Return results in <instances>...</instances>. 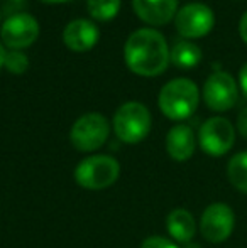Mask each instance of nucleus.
<instances>
[{
  "label": "nucleus",
  "mask_w": 247,
  "mask_h": 248,
  "mask_svg": "<svg viewBox=\"0 0 247 248\" xmlns=\"http://www.w3.org/2000/svg\"><path fill=\"white\" fill-rule=\"evenodd\" d=\"M124 59L134 75L152 78L169 64V47L159 31L142 27L132 32L124 46Z\"/></svg>",
  "instance_id": "nucleus-1"
},
{
  "label": "nucleus",
  "mask_w": 247,
  "mask_h": 248,
  "mask_svg": "<svg viewBox=\"0 0 247 248\" xmlns=\"http://www.w3.org/2000/svg\"><path fill=\"white\" fill-rule=\"evenodd\" d=\"M200 101L198 86L188 78H176L161 88L158 96L159 110L169 120H186L195 113Z\"/></svg>",
  "instance_id": "nucleus-2"
},
{
  "label": "nucleus",
  "mask_w": 247,
  "mask_h": 248,
  "mask_svg": "<svg viewBox=\"0 0 247 248\" xmlns=\"http://www.w3.org/2000/svg\"><path fill=\"white\" fill-rule=\"evenodd\" d=\"M114 132L124 144H139L151 132V113L141 101L120 105L114 115Z\"/></svg>",
  "instance_id": "nucleus-3"
},
{
  "label": "nucleus",
  "mask_w": 247,
  "mask_h": 248,
  "mask_svg": "<svg viewBox=\"0 0 247 248\" xmlns=\"http://www.w3.org/2000/svg\"><path fill=\"white\" fill-rule=\"evenodd\" d=\"M120 174V164L110 155H90L83 159L75 169L78 186L90 191H102L112 186Z\"/></svg>",
  "instance_id": "nucleus-4"
},
{
  "label": "nucleus",
  "mask_w": 247,
  "mask_h": 248,
  "mask_svg": "<svg viewBox=\"0 0 247 248\" xmlns=\"http://www.w3.org/2000/svg\"><path fill=\"white\" fill-rule=\"evenodd\" d=\"M110 134V125L102 113H85L73 124L69 132V140L73 147L80 152L99 150L107 142Z\"/></svg>",
  "instance_id": "nucleus-5"
},
{
  "label": "nucleus",
  "mask_w": 247,
  "mask_h": 248,
  "mask_svg": "<svg viewBox=\"0 0 247 248\" xmlns=\"http://www.w3.org/2000/svg\"><path fill=\"white\" fill-rule=\"evenodd\" d=\"M198 142L205 154L212 157H222L234 147V125L224 117H212L201 125Z\"/></svg>",
  "instance_id": "nucleus-6"
},
{
  "label": "nucleus",
  "mask_w": 247,
  "mask_h": 248,
  "mask_svg": "<svg viewBox=\"0 0 247 248\" xmlns=\"http://www.w3.org/2000/svg\"><path fill=\"white\" fill-rule=\"evenodd\" d=\"M215 24V16L212 9L205 3H188L176 12L175 27L178 34L186 39L205 37Z\"/></svg>",
  "instance_id": "nucleus-7"
},
{
  "label": "nucleus",
  "mask_w": 247,
  "mask_h": 248,
  "mask_svg": "<svg viewBox=\"0 0 247 248\" xmlns=\"http://www.w3.org/2000/svg\"><path fill=\"white\" fill-rule=\"evenodd\" d=\"M239 88L234 76L225 71H215L203 85V101L214 111H227L237 103Z\"/></svg>",
  "instance_id": "nucleus-8"
},
{
  "label": "nucleus",
  "mask_w": 247,
  "mask_h": 248,
  "mask_svg": "<svg viewBox=\"0 0 247 248\" xmlns=\"http://www.w3.org/2000/svg\"><path fill=\"white\" fill-rule=\"evenodd\" d=\"M39 37V24L31 14L20 12L10 16L0 27V39L12 51L29 47Z\"/></svg>",
  "instance_id": "nucleus-9"
},
{
  "label": "nucleus",
  "mask_w": 247,
  "mask_h": 248,
  "mask_svg": "<svg viewBox=\"0 0 247 248\" xmlns=\"http://www.w3.org/2000/svg\"><path fill=\"white\" fill-rule=\"evenodd\" d=\"M235 226V215L225 202H214L207 206L200 219V232L210 243H222L232 235Z\"/></svg>",
  "instance_id": "nucleus-10"
},
{
  "label": "nucleus",
  "mask_w": 247,
  "mask_h": 248,
  "mask_svg": "<svg viewBox=\"0 0 247 248\" xmlns=\"http://www.w3.org/2000/svg\"><path fill=\"white\" fill-rule=\"evenodd\" d=\"M100 39V29L93 20L75 19L63 31V43L73 52H86Z\"/></svg>",
  "instance_id": "nucleus-11"
},
{
  "label": "nucleus",
  "mask_w": 247,
  "mask_h": 248,
  "mask_svg": "<svg viewBox=\"0 0 247 248\" xmlns=\"http://www.w3.org/2000/svg\"><path fill=\"white\" fill-rule=\"evenodd\" d=\"M134 12L151 26H166L176 17L178 0H132Z\"/></svg>",
  "instance_id": "nucleus-12"
},
{
  "label": "nucleus",
  "mask_w": 247,
  "mask_h": 248,
  "mask_svg": "<svg viewBox=\"0 0 247 248\" xmlns=\"http://www.w3.org/2000/svg\"><path fill=\"white\" fill-rule=\"evenodd\" d=\"M195 147H197L195 134L188 125H175L166 135V150L169 157L178 162H185L190 159L195 154Z\"/></svg>",
  "instance_id": "nucleus-13"
},
{
  "label": "nucleus",
  "mask_w": 247,
  "mask_h": 248,
  "mask_svg": "<svg viewBox=\"0 0 247 248\" xmlns=\"http://www.w3.org/2000/svg\"><path fill=\"white\" fill-rule=\"evenodd\" d=\"M166 228L168 233L180 243H188L193 240L197 233V223L190 211L183 208L173 209L166 218Z\"/></svg>",
  "instance_id": "nucleus-14"
},
{
  "label": "nucleus",
  "mask_w": 247,
  "mask_h": 248,
  "mask_svg": "<svg viewBox=\"0 0 247 248\" xmlns=\"http://www.w3.org/2000/svg\"><path fill=\"white\" fill-rule=\"evenodd\" d=\"M169 61L181 69H191L201 61V49L190 41H178L169 49Z\"/></svg>",
  "instance_id": "nucleus-15"
},
{
  "label": "nucleus",
  "mask_w": 247,
  "mask_h": 248,
  "mask_svg": "<svg viewBox=\"0 0 247 248\" xmlns=\"http://www.w3.org/2000/svg\"><path fill=\"white\" fill-rule=\"evenodd\" d=\"M227 176L231 184L237 191L247 194V150L239 152L229 160Z\"/></svg>",
  "instance_id": "nucleus-16"
},
{
  "label": "nucleus",
  "mask_w": 247,
  "mask_h": 248,
  "mask_svg": "<svg viewBox=\"0 0 247 248\" xmlns=\"http://www.w3.org/2000/svg\"><path fill=\"white\" fill-rule=\"evenodd\" d=\"M88 14L99 22L112 20L120 10V0H86Z\"/></svg>",
  "instance_id": "nucleus-17"
},
{
  "label": "nucleus",
  "mask_w": 247,
  "mask_h": 248,
  "mask_svg": "<svg viewBox=\"0 0 247 248\" xmlns=\"http://www.w3.org/2000/svg\"><path fill=\"white\" fill-rule=\"evenodd\" d=\"M3 68L12 75H22L29 68V58L20 51H7L5 61H3Z\"/></svg>",
  "instance_id": "nucleus-18"
},
{
  "label": "nucleus",
  "mask_w": 247,
  "mask_h": 248,
  "mask_svg": "<svg viewBox=\"0 0 247 248\" xmlns=\"http://www.w3.org/2000/svg\"><path fill=\"white\" fill-rule=\"evenodd\" d=\"M141 248H180L175 242L165 238V236H149L142 242Z\"/></svg>",
  "instance_id": "nucleus-19"
},
{
  "label": "nucleus",
  "mask_w": 247,
  "mask_h": 248,
  "mask_svg": "<svg viewBox=\"0 0 247 248\" xmlns=\"http://www.w3.org/2000/svg\"><path fill=\"white\" fill-rule=\"evenodd\" d=\"M237 130L244 139H247V107L242 108L237 117Z\"/></svg>",
  "instance_id": "nucleus-20"
},
{
  "label": "nucleus",
  "mask_w": 247,
  "mask_h": 248,
  "mask_svg": "<svg viewBox=\"0 0 247 248\" xmlns=\"http://www.w3.org/2000/svg\"><path fill=\"white\" fill-rule=\"evenodd\" d=\"M239 85H241V90L247 100V62L241 68V71H239Z\"/></svg>",
  "instance_id": "nucleus-21"
},
{
  "label": "nucleus",
  "mask_w": 247,
  "mask_h": 248,
  "mask_svg": "<svg viewBox=\"0 0 247 248\" xmlns=\"http://www.w3.org/2000/svg\"><path fill=\"white\" fill-rule=\"evenodd\" d=\"M239 34H241L242 41L247 44V12L241 17V22H239Z\"/></svg>",
  "instance_id": "nucleus-22"
},
{
  "label": "nucleus",
  "mask_w": 247,
  "mask_h": 248,
  "mask_svg": "<svg viewBox=\"0 0 247 248\" xmlns=\"http://www.w3.org/2000/svg\"><path fill=\"white\" fill-rule=\"evenodd\" d=\"M5 54H7L5 47H3V44L0 43V68H3V61H5Z\"/></svg>",
  "instance_id": "nucleus-23"
},
{
  "label": "nucleus",
  "mask_w": 247,
  "mask_h": 248,
  "mask_svg": "<svg viewBox=\"0 0 247 248\" xmlns=\"http://www.w3.org/2000/svg\"><path fill=\"white\" fill-rule=\"evenodd\" d=\"M44 3H65V2H71V0H41Z\"/></svg>",
  "instance_id": "nucleus-24"
},
{
  "label": "nucleus",
  "mask_w": 247,
  "mask_h": 248,
  "mask_svg": "<svg viewBox=\"0 0 247 248\" xmlns=\"http://www.w3.org/2000/svg\"><path fill=\"white\" fill-rule=\"evenodd\" d=\"M14 2H22V0H14Z\"/></svg>",
  "instance_id": "nucleus-25"
},
{
  "label": "nucleus",
  "mask_w": 247,
  "mask_h": 248,
  "mask_svg": "<svg viewBox=\"0 0 247 248\" xmlns=\"http://www.w3.org/2000/svg\"><path fill=\"white\" fill-rule=\"evenodd\" d=\"M0 20H2V14H0Z\"/></svg>",
  "instance_id": "nucleus-26"
}]
</instances>
